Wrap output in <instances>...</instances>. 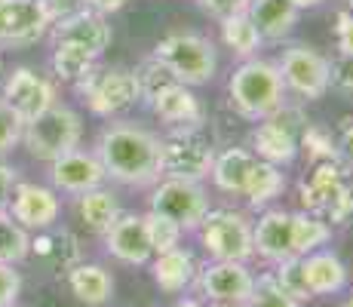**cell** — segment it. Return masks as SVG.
Returning <instances> with one entry per match:
<instances>
[{"mask_svg": "<svg viewBox=\"0 0 353 307\" xmlns=\"http://www.w3.org/2000/svg\"><path fill=\"white\" fill-rule=\"evenodd\" d=\"M221 40H225V46L230 52H234L236 59H255L258 50H261V34L252 25V19L246 16V12H240V16H230L221 22Z\"/></svg>", "mask_w": 353, "mask_h": 307, "instance_id": "f1b7e54d", "label": "cell"}, {"mask_svg": "<svg viewBox=\"0 0 353 307\" xmlns=\"http://www.w3.org/2000/svg\"><path fill=\"white\" fill-rule=\"evenodd\" d=\"M292 6H295V10H314V6H320L323 0H289Z\"/></svg>", "mask_w": 353, "mask_h": 307, "instance_id": "7dc6e473", "label": "cell"}, {"mask_svg": "<svg viewBox=\"0 0 353 307\" xmlns=\"http://www.w3.org/2000/svg\"><path fill=\"white\" fill-rule=\"evenodd\" d=\"M344 188V172L338 166V160H323V163H314V172L304 175L301 179V206L304 212H314L320 215L325 212L335 194Z\"/></svg>", "mask_w": 353, "mask_h": 307, "instance_id": "44dd1931", "label": "cell"}, {"mask_svg": "<svg viewBox=\"0 0 353 307\" xmlns=\"http://www.w3.org/2000/svg\"><path fill=\"white\" fill-rule=\"evenodd\" d=\"M325 215H329L332 224H347L353 218V190L347 184H344V188L335 194V200L325 206Z\"/></svg>", "mask_w": 353, "mask_h": 307, "instance_id": "ab89813d", "label": "cell"}, {"mask_svg": "<svg viewBox=\"0 0 353 307\" xmlns=\"http://www.w3.org/2000/svg\"><path fill=\"white\" fill-rule=\"evenodd\" d=\"M145 228H148V240H151L154 255H166V252H172V249H181L185 230H181L175 221H169V218H163L157 212H148Z\"/></svg>", "mask_w": 353, "mask_h": 307, "instance_id": "1f68e13d", "label": "cell"}, {"mask_svg": "<svg viewBox=\"0 0 353 307\" xmlns=\"http://www.w3.org/2000/svg\"><path fill=\"white\" fill-rule=\"evenodd\" d=\"M12 307H16V304H12Z\"/></svg>", "mask_w": 353, "mask_h": 307, "instance_id": "db71d44e", "label": "cell"}, {"mask_svg": "<svg viewBox=\"0 0 353 307\" xmlns=\"http://www.w3.org/2000/svg\"><path fill=\"white\" fill-rule=\"evenodd\" d=\"M77 90L90 105V111L99 117H114L139 101V86H135L132 71L126 68H105V71L86 74Z\"/></svg>", "mask_w": 353, "mask_h": 307, "instance_id": "30bf717a", "label": "cell"}, {"mask_svg": "<svg viewBox=\"0 0 353 307\" xmlns=\"http://www.w3.org/2000/svg\"><path fill=\"white\" fill-rule=\"evenodd\" d=\"M276 68H280L286 92H295L298 99L316 101L329 92V59L316 52L314 46L292 43L289 50H283Z\"/></svg>", "mask_w": 353, "mask_h": 307, "instance_id": "ba28073f", "label": "cell"}, {"mask_svg": "<svg viewBox=\"0 0 353 307\" xmlns=\"http://www.w3.org/2000/svg\"><path fill=\"white\" fill-rule=\"evenodd\" d=\"M3 101L22 117V123H28L37 114H43L46 108L56 105V90L34 68H16L3 83Z\"/></svg>", "mask_w": 353, "mask_h": 307, "instance_id": "7c38bea8", "label": "cell"}, {"mask_svg": "<svg viewBox=\"0 0 353 307\" xmlns=\"http://www.w3.org/2000/svg\"><path fill=\"white\" fill-rule=\"evenodd\" d=\"M68 286H71V292L80 301L90 307L111 301L114 295V277L105 268H99V264H74L68 270Z\"/></svg>", "mask_w": 353, "mask_h": 307, "instance_id": "cb8c5ba5", "label": "cell"}, {"mask_svg": "<svg viewBox=\"0 0 353 307\" xmlns=\"http://www.w3.org/2000/svg\"><path fill=\"white\" fill-rule=\"evenodd\" d=\"M338 160H344L353 169V120L341 123V135H338Z\"/></svg>", "mask_w": 353, "mask_h": 307, "instance_id": "ee69618b", "label": "cell"}, {"mask_svg": "<svg viewBox=\"0 0 353 307\" xmlns=\"http://www.w3.org/2000/svg\"><path fill=\"white\" fill-rule=\"evenodd\" d=\"M246 307H301V301H295L292 295H286L274 274H261L255 279Z\"/></svg>", "mask_w": 353, "mask_h": 307, "instance_id": "836d02e7", "label": "cell"}, {"mask_svg": "<svg viewBox=\"0 0 353 307\" xmlns=\"http://www.w3.org/2000/svg\"><path fill=\"white\" fill-rule=\"evenodd\" d=\"M151 270H154V283H157L163 292L175 295V292H185L188 286L194 283L196 261H194L191 252L172 249V252H166V255H157V261H154Z\"/></svg>", "mask_w": 353, "mask_h": 307, "instance_id": "d4e9b609", "label": "cell"}, {"mask_svg": "<svg viewBox=\"0 0 353 307\" xmlns=\"http://www.w3.org/2000/svg\"><path fill=\"white\" fill-rule=\"evenodd\" d=\"M154 59L172 74V80L185 86H206L215 80L219 71V50L209 37L194 31L166 34L154 46Z\"/></svg>", "mask_w": 353, "mask_h": 307, "instance_id": "3957f363", "label": "cell"}, {"mask_svg": "<svg viewBox=\"0 0 353 307\" xmlns=\"http://www.w3.org/2000/svg\"><path fill=\"white\" fill-rule=\"evenodd\" d=\"M252 252L261 261H270V264L295 258L289 209H264L258 215V221L252 224Z\"/></svg>", "mask_w": 353, "mask_h": 307, "instance_id": "9a60e30c", "label": "cell"}, {"mask_svg": "<svg viewBox=\"0 0 353 307\" xmlns=\"http://www.w3.org/2000/svg\"><path fill=\"white\" fill-rule=\"evenodd\" d=\"M151 212L175 221L181 230H196L203 215L209 212V197L200 181L160 179L151 194Z\"/></svg>", "mask_w": 353, "mask_h": 307, "instance_id": "9c48e42d", "label": "cell"}, {"mask_svg": "<svg viewBox=\"0 0 353 307\" xmlns=\"http://www.w3.org/2000/svg\"><path fill=\"white\" fill-rule=\"evenodd\" d=\"M22 292V277L12 264H0V307H12Z\"/></svg>", "mask_w": 353, "mask_h": 307, "instance_id": "f35d334b", "label": "cell"}, {"mask_svg": "<svg viewBox=\"0 0 353 307\" xmlns=\"http://www.w3.org/2000/svg\"><path fill=\"white\" fill-rule=\"evenodd\" d=\"M344 307H353V298H350V301H347V304H344Z\"/></svg>", "mask_w": 353, "mask_h": 307, "instance_id": "f5cc1de1", "label": "cell"}, {"mask_svg": "<svg viewBox=\"0 0 353 307\" xmlns=\"http://www.w3.org/2000/svg\"><path fill=\"white\" fill-rule=\"evenodd\" d=\"M228 95H230V108L252 123L280 111L286 105V86H283L276 61L258 56L243 59L228 80Z\"/></svg>", "mask_w": 353, "mask_h": 307, "instance_id": "7a4b0ae2", "label": "cell"}, {"mask_svg": "<svg viewBox=\"0 0 353 307\" xmlns=\"http://www.w3.org/2000/svg\"><path fill=\"white\" fill-rule=\"evenodd\" d=\"M16 169L12 166H3L0 163V212L10 206V197H12V188H16Z\"/></svg>", "mask_w": 353, "mask_h": 307, "instance_id": "f6af8a7d", "label": "cell"}, {"mask_svg": "<svg viewBox=\"0 0 353 307\" xmlns=\"http://www.w3.org/2000/svg\"><path fill=\"white\" fill-rule=\"evenodd\" d=\"M283 190H286V172H283V166L255 160L252 172H249V181H246V190H243L249 206H255V209L268 206L276 197H283Z\"/></svg>", "mask_w": 353, "mask_h": 307, "instance_id": "484cf974", "label": "cell"}, {"mask_svg": "<svg viewBox=\"0 0 353 307\" xmlns=\"http://www.w3.org/2000/svg\"><path fill=\"white\" fill-rule=\"evenodd\" d=\"M255 160H258V157L252 151H246V148H228V151L215 154V163H212L209 179L215 181V188H219V190H225V194L243 197Z\"/></svg>", "mask_w": 353, "mask_h": 307, "instance_id": "603a6c76", "label": "cell"}, {"mask_svg": "<svg viewBox=\"0 0 353 307\" xmlns=\"http://www.w3.org/2000/svg\"><path fill=\"white\" fill-rule=\"evenodd\" d=\"M50 28L52 19L40 0H0V43L28 46Z\"/></svg>", "mask_w": 353, "mask_h": 307, "instance_id": "8fae6325", "label": "cell"}, {"mask_svg": "<svg viewBox=\"0 0 353 307\" xmlns=\"http://www.w3.org/2000/svg\"><path fill=\"white\" fill-rule=\"evenodd\" d=\"M215 163L212 141L203 135V129H169L160 139V166L163 179H185L200 181L209 179Z\"/></svg>", "mask_w": 353, "mask_h": 307, "instance_id": "5b68a950", "label": "cell"}, {"mask_svg": "<svg viewBox=\"0 0 353 307\" xmlns=\"http://www.w3.org/2000/svg\"><path fill=\"white\" fill-rule=\"evenodd\" d=\"M255 277L243 261H212L200 274V289L212 304H246Z\"/></svg>", "mask_w": 353, "mask_h": 307, "instance_id": "4fadbf2b", "label": "cell"}, {"mask_svg": "<svg viewBox=\"0 0 353 307\" xmlns=\"http://www.w3.org/2000/svg\"><path fill=\"white\" fill-rule=\"evenodd\" d=\"M298 148H304L314 163L338 160L335 139H332V132H329V129H323V126H310V123H307V126L301 129V135H298Z\"/></svg>", "mask_w": 353, "mask_h": 307, "instance_id": "e575fe53", "label": "cell"}, {"mask_svg": "<svg viewBox=\"0 0 353 307\" xmlns=\"http://www.w3.org/2000/svg\"><path fill=\"white\" fill-rule=\"evenodd\" d=\"M274 277H276V283L283 286V292L286 295H292L295 301H310V289H307V279H304V270H301V258H286V261H280L276 264V270H274Z\"/></svg>", "mask_w": 353, "mask_h": 307, "instance_id": "d590c367", "label": "cell"}, {"mask_svg": "<svg viewBox=\"0 0 353 307\" xmlns=\"http://www.w3.org/2000/svg\"><path fill=\"white\" fill-rule=\"evenodd\" d=\"M105 246L117 261L141 268L151 261V240H148V228H145V215L135 212H120V218L105 230Z\"/></svg>", "mask_w": 353, "mask_h": 307, "instance_id": "ac0fdd59", "label": "cell"}, {"mask_svg": "<svg viewBox=\"0 0 353 307\" xmlns=\"http://www.w3.org/2000/svg\"><path fill=\"white\" fill-rule=\"evenodd\" d=\"M335 43L341 56H353V12L341 10L335 16Z\"/></svg>", "mask_w": 353, "mask_h": 307, "instance_id": "b9f144b4", "label": "cell"}, {"mask_svg": "<svg viewBox=\"0 0 353 307\" xmlns=\"http://www.w3.org/2000/svg\"><path fill=\"white\" fill-rule=\"evenodd\" d=\"M301 270H304V279H307V289L310 295H335L347 286V268L344 261L335 255V252H325V249H316L310 255L301 258Z\"/></svg>", "mask_w": 353, "mask_h": 307, "instance_id": "7402d4cb", "label": "cell"}, {"mask_svg": "<svg viewBox=\"0 0 353 307\" xmlns=\"http://www.w3.org/2000/svg\"><path fill=\"white\" fill-rule=\"evenodd\" d=\"M52 184L65 194H86L92 188H101V181L108 179L105 169H101L99 157L96 154H86V151H68L59 160H52Z\"/></svg>", "mask_w": 353, "mask_h": 307, "instance_id": "d6986e66", "label": "cell"}, {"mask_svg": "<svg viewBox=\"0 0 353 307\" xmlns=\"http://www.w3.org/2000/svg\"><path fill=\"white\" fill-rule=\"evenodd\" d=\"M83 135V123L80 114L68 105H52L43 114H37L34 120L25 123L22 129V141L31 151V157L37 160H59L62 154L74 151L80 145Z\"/></svg>", "mask_w": 353, "mask_h": 307, "instance_id": "277c9868", "label": "cell"}, {"mask_svg": "<svg viewBox=\"0 0 353 307\" xmlns=\"http://www.w3.org/2000/svg\"><path fill=\"white\" fill-rule=\"evenodd\" d=\"M96 157L108 179L126 184V188H151L163 179L160 135L129 120L108 123L101 129Z\"/></svg>", "mask_w": 353, "mask_h": 307, "instance_id": "6da1fadb", "label": "cell"}, {"mask_svg": "<svg viewBox=\"0 0 353 307\" xmlns=\"http://www.w3.org/2000/svg\"><path fill=\"white\" fill-rule=\"evenodd\" d=\"M10 218L22 224L25 230H46L59 218V197L56 190L43 184L19 181L10 197Z\"/></svg>", "mask_w": 353, "mask_h": 307, "instance_id": "5bb4252c", "label": "cell"}, {"mask_svg": "<svg viewBox=\"0 0 353 307\" xmlns=\"http://www.w3.org/2000/svg\"><path fill=\"white\" fill-rule=\"evenodd\" d=\"M332 240V224L323 221L314 212H292V246H295V258H304L310 252L323 249Z\"/></svg>", "mask_w": 353, "mask_h": 307, "instance_id": "83f0119b", "label": "cell"}, {"mask_svg": "<svg viewBox=\"0 0 353 307\" xmlns=\"http://www.w3.org/2000/svg\"><path fill=\"white\" fill-rule=\"evenodd\" d=\"M0 71H3V56H0Z\"/></svg>", "mask_w": 353, "mask_h": 307, "instance_id": "f907efd6", "label": "cell"}, {"mask_svg": "<svg viewBox=\"0 0 353 307\" xmlns=\"http://www.w3.org/2000/svg\"><path fill=\"white\" fill-rule=\"evenodd\" d=\"M52 71H56V77L65 80V83H80L86 74L96 71V56L86 52L83 46L56 43V52H52Z\"/></svg>", "mask_w": 353, "mask_h": 307, "instance_id": "f546056e", "label": "cell"}, {"mask_svg": "<svg viewBox=\"0 0 353 307\" xmlns=\"http://www.w3.org/2000/svg\"><path fill=\"white\" fill-rule=\"evenodd\" d=\"M298 12L289 0H249L246 16L252 19L264 43H280V40L292 37L298 25Z\"/></svg>", "mask_w": 353, "mask_h": 307, "instance_id": "ffe728a7", "label": "cell"}, {"mask_svg": "<svg viewBox=\"0 0 353 307\" xmlns=\"http://www.w3.org/2000/svg\"><path fill=\"white\" fill-rule=\"evenodd\" d=\"M132 77H135V86H139V99H145V101H151L154 95L163 90V86L179 83V80H172V74H169L154 56H148L145 61H139V68L132 71Z\"/></svg>", "mask_w": 353, "mask_h": 307, "instance_id": "d6a6232c", "label": "cell"}, {"mask_svg": "<svg viewBox=\"0 0 353 307\" xmlns=\"http://www.w3.org/2000/svg\"><path fill=\"white\" fill-rule=\"evenodd\" d=\"M172 307H203V304L196 301V298H181V301H175Z\"/></svg>", "mask_w": 353, "mask_h": 307, "instance_id": "c3c4849f", "label": "cell"}, {"mask_svg": "<svg viewBox=\"0 0 353 307\" xmlns=\"http://www.w3.org/2000/svg\"><path fill=\"white\" fill-rule=\"evenodd\" d=\"M31 252V237L22 224H16L6 212H0V264H19Z\"/></svg>", "mask_w": 353, "mask_h": 307, "instance_id": "4dcf8cb0", "label": "cell"}, {"mask_svg": "<svg viewBox=\"0 0 353 307\" xmlns=\"http://www.w3.org/2000/svg\"><path fill=\"white\" fill-rule=\"evenodd\" d=\"M22 129H25L22 117L0 99V154H6L16 141H22Z\"/></svg>", "mask_w": 353, "mask_h": 307, "instance_id": "8d00e7d4", "label": "cell"}, {"mask_svg": "<svg viewBox=\"0 0 353 307\" xmlns=\"http://www.w3.org/2000/svg\"><path fill=\"white\" fill-rule=\"evenodd\" d=\"M40 3H43L46 12H50L52 25L62 22V19H68V16H74V12L86 10V0H40Z\"/></svg>", "mask_w": 353, "mask_h": 307, "instance_id": "7bdbcfd3", "label": "cell"}, {"mask_svg": "<svg viewBox=\"0 0 353 307\" xmlns=\"http://www.w3.org/2000/svg\"><path fill=\"white\" fill-rule=\"evenodd\" d=\"M77 212H80V218H83V224L90 230L105 234V230L120 218V203H117V197H114L111 190L92 188V190H86V194H80Z\"/></svg>", "mask_w": 353, "mask_h": 307, "instance_id": "4316f807", "label": "cell"}, {"mask_svg": "<svg viewBox=\"0 0 353 307\" xmlns=\"http://www.w3.org/2000/svg\"><path fill=\"white\" fill-rule=\"evenodd\" d=\"M200 246L212 261H243L255 255L252 252V224L236 209H209L203 215L200 228Z\"/></svg>", "mask_w": 353, "mask_h": 307, "instance_id": "8992f818", "label": "cell"}, {"mask_svg": "<svg viewBox=\"0 0 353 307\" xmlns=\"http://www.w3.org/2000/svg\"><path fill=\"white\" fill-rule=\"evenodd\" d=\"M203 12H209L212 19H219V22H225L230 16H240V12H246L249 0H200Z\"/></svg>", "mask_w": 353, "mask_h": 307, "instance_id": "60d3db41", "label": "cell"}, {"mask_svg": "<svg viewBox=\"0 0 353 307\" xmlns=\"http://www.w3.org/2000/svg\"><path fill=\"white\" fill-rule=\"evenodd\" d=\"M329 90L353 99V56H338L329 61Z\"/></svg>", "mask_w": 353, "mask_h": 307, "instance_id": "74e56055", "label": "cell"}, {"mask_svg": "<svg viewBox=\"0 0 353 307\" xmlns=\"http://www.w3.org/2000/svg\"><path fill=\"white\" fill-rule=\"evenodd\" d=\"M307 126L304 114L298 108H286L274 111L270 117L258 120L255 132H252V154L264 163H274V166H289L298 157V135Z\"/></svg>", "mask_w": 353, "mask_h": 307, "instance_id": "52a82bcc", "label": "cell"}, {"mask_svg": "<svg viewBox=\"0 0 353 307\" xmlns=\"http://www.w3.org/2000/svg\"><path fill=\"white\" fill-rule=\"evenodd\" d=\"M209 307H246V304H209Z\"/></svg>", "mask_w": 353, "mask_h": 307, "instance_id": "681fc988", "label": "cell"}, {"mask_svg": "<svg viewBox=\"0 0 353 307\" xmlns=\"http://www.w3.org/2000/svg\"><path fill=\"white\" fill-rule=\"evenodd\" d=\"M111 37H114L111 25L105 22V16H101V12L90 10V6L52 25V43L83 46V50L92 52L96 59L108 50V46H111Z\"/></svg>", "mask_w": 353, "mask_h": 307, "instance_id": "e0dca14e", "label": "cell"}, {"mask_svg": "<svg viewBox=\"0 0 353 307\" xmlns=\"http://www.w3.org/2000/svg\"><path fill=\"white\" fill-rule=\"evenodd\" d=\"M126 3H129V0H86V6H90V10H96V12H101V16L120 12Z\"/></svg>", "mask_w": 353, "mask_h": 307, "instance_id": "bcb514c9", "label": "cell"}, {"mask_svg": "<svg viewBox=\"0 0 353 307\" xmlns=\"http://www.w3.org/2000/svg\"><path fill=\"white\" fill-rule=\"evenodd\" d=\"M148 105L157 114V120L166 123L169 129H203V120H206L203 101L196 99L194 86H185V83L163 86Z\"/></svg>", "mask_w": 353, "mask_h": 307, "instance_id": "2e32d148", "label": "cell"}, {"mask_svg": "<svg viewBox=\"0 0 353 307\" xmlns=\"http://www.w3.org/2000/svg\"><path fill=\"white\" fill-rule=\"evenodd\" d=\"M347 6H350V12H353V0H347Z\"/></svg>", "mask_w": 353, "mask_h": 307, "instance_id": "816d5d0a", "label": "cell"}]
</instances>
